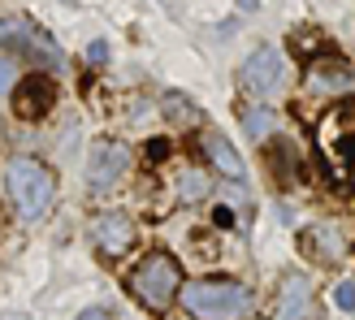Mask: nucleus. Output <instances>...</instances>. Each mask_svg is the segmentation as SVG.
I'll use <instances>...</instances> for the list:
<instances>
[{
	"label": "nucleus",
	"instance_id": "nucleus-15",
	"mask_svg": "<svg viewBox=\"0 0 355 320\" xmlns=\"http://www.w3.org/2000/svg\"><path fill=\"white\" fill-rule=\"evenodd\" d=\"M178 190H182V199H200V195H204V177L200 173H182Z\"/></svg>",
	"mask_w": 355,
	"mask_h": 320
},
{
	"label": "nucleus",
	"instance_id": "nucleus-21",
	"mask_svg": "<svg viewBox=\"0 0 355 320\" xmlns=\"http://www.w3.org/2000/svg\"><path fill=\"white\" fill-rule=\"evenodd\" d=\"M78 320H109V312H104V308H87V312H78Z\"/></svg>",
	"mask_w": 355,
	"mask_h": 320
},
{
	"label": "nucleus",
	"instance_id": "nucleus-9",
	"mask_svg": "<svg viewBox=\"0 0 355 320\" xmlns=\"http://www.w3.org/2000/svg\"><path fill=\"white\" fill-rule=\"evenodd\" d=\"M204 156L212 160V169H217V173H225V177H230V182H243L247 165H243V156L234 152V143H230L225 134L208 130V134H204Z\"/></svg>",
	"mask_w": 355,
	"mask_h": 320
},
{
	"label": "nucleus",
	"instance_id": "nucleus-18",
	"mask_svg": "<svg viewBox=\"0 0 355 320\" xmlns=\"http://www.w3.org/2000/svg\"><path fill=\"white\" fill-rule=\"evenodd\" d=\"M148 156H152V165H161V160L169 156V143H165V139H152V143H148Z\"/></svg>",
	"mask_w": 355,
	"mask_h": 320
},
{
	"label": "nucleus",
	"instance_id": "nucleus-1",
	"mask_svg": "<svg viewBox=\"0 0 355 320\" xmlns=\"http://www.w3.org/2000/svg\"><path fill=\"white\" fill-rule=\"evenodd\" d=\"M182 308L200 320H234L252 308V294L239 281L200 277V281H182Z\"/></svg>",
	"mask_w": 355,
	"mask_h": 320
},
{
	"label": "nucleus",
	"instance_id": "nucleus-7",
	"mask_svg": "<svg viewBox=\"0 0 355 320\" xmlns=\"http://www.w3.org/2000/svg\"><path fill=\"white\" fill-rule=\"evenodd\" d=\"M282 74H286V65H282V52L277 48H256L252 57L243 61V87L252 96H273Z\"/></svg>",
	"mask_w": 355,
	"mask_h": 320
},
{
	"label": "nucleus",
	"instance_id": "nucleus-3",
	"mask_svg": "<svg viewBox=\"0 0 355 320\" xmlns=\"http://www.w3.org/2000/svg\"><path fill=\"white\" fill-rule=\"evenodd\" d=\"M9 199L13 208L22 212L26 221H40L48 217V208H52V195H57V177H52V169H44L40 160H13L9 165Z\"/></svg>",
	"mask_w": 355,
	"mask_h": 320
},
{
	"label": "nucleus",
	"instance_id": "nucleus-4",
	"mask_svg": "<svg viewBox=\"0 0 355 320\" xmlns=\"http://www.w3.org/2000/svg\"><path fill=\"white\" fill-rule=\"evenodd\" d=\"M126 286H130V294H135L148 312H165V308L173 303L178 286H182V277H178L173 256H165V251H148L144 260L135 264V273H130Z\"/></svg>",
	"mask_w": 355,
	"mask_h": 320
},
{
	"label": "nucleus",
	"instance_id": "nucleus-11",
	"mask_svg": "<svg viewBox=\"0 0 355 320\" xmlns=\"http://www.w3.org/2000/svg\"><path fill=\"white\" fill-rule=\"evenodd\" d=\"M40 39H35V30L31 22H22V17H13L9 26H0V48H9V52H22V48H35Z\"/></svg>",
	"mask_w": 355,
	"mask_h": 320
},
{
	"label": "nucleus",
	"instance_id": "nucleus-6",
	"mask_svg": "<svg viewBox=\"0 0 355 320\" xmlns=\"http://www.w3.org/2000/svg\"><path fill=\"white\" fill-rule=\"evenodd\" d=\"M57 104V82L44 78V74H31L13 87V113L22 121H44Z\"/></svg>",
	"mask_w": 355,
	"mask_h": 320
},
{
	"label": "nucleus",
	"instance_id": "nucleus-14",
	"mask_svg": "<svg viewBox=\"0 0 355 320\" xmlns=\"http://www.w3.org/2000/svg\"><path fill=\"white\" fill-rule=\"evenodd\" d=\"M165 117L169 121H200V109L182 96H165Z\"/></svg>",
	"mask_w": 355,
	"mask_h": 320
},
{
	"label": "nucleus",
	"instance_id": "nucleus-12",
	"mask_svg": "<svg viewBox=\"0 0 355 320\" xmlns=\"http://www.w3.org/2000/svg\"><path fill=\"white\" fill-rule=\"evenodd\" d=\"M273 126H277V117H273L269 109H247V113H243V130L252 134L256 143H260V139H269Z\"/></svg>",
	"mask_w": 355,
	"mask_h": 320
},
{
	"label": "nucleus",
	"instance_id": "nucleus-19",
	"mask_svg": "<svg viewBox=\"0 0 355 320\" xmlns=\"http://www.w3.org/2000/svg\"><path fill=\"white\" fill-rule=\"evenodd\" d=\"M104 57H109V44H104V39H96L92 48H87V61H92V65H100Z\"/></svg>",
	"mask_w": 355,
	"mask_h": 320
},
{
	"label": "nucleus",
	"instance_id": "nucleus-2",
	"mask_svg": "<svg viewBox=\"0 0 355 320\" xmlns=\"http://www.w3.org/2000/svg\"><path fill=\"white\" fill-rule=\"evenodd\" d=\"M316 152L325 156L329 173L355 186V104H338L316 130Z\"/></svg>",
	"mask_w": 355,
	"mask_h": 320
},
{
	"label": "nucleus",
	"instance_id": "nucleus-17",
	"mask_svg": "<svg viewBox=\"0 0 355 320\" xmlns=\"http://www.w3.org/2000/svg\"><path fill=\"white\" fill-rule=\"evenodd\" d=\"M13 87V57H0V91Z\"/></svg>",
	"mask_w": 355,
	"mask_h": 320
},
{
	"label": "nucleus",
	"instance_id": "nucleus-13",
	"mask_svg": "<svg viewBox=\"0 0 355 320\" xmlns=\"http://www.w3.org/2000/svg\"><path fill=\"white\" fill-rule=\"evenodd\" d=\"M308 87H312V91H325V87H338V91H347V87H351V74H347V69H338V74H329V69H312V74H308Z\"/></svg>",
	"mask_w": 355,
	"mask_h": 320
},
{
	"label": "nucleus",
	"instance_id": "nucleus-20",
	"mask_svg": "<svg viewBox=\"0 0 355 320\" xmlns=\"http://www.w3.org/2000/svg\"><path fill=\"white\" fill-rule=\"evenodd\" d=\"M212 225L230 229V225H234V212H230V208H217V212H212Z\"/></svg>",
	"mask_w": 355,
	"mask_h": 320
},
{
	"label": "nucleus",
	"instance_id": "nucleus-8",
	"mask_svg": "<svg viewBox=\"0 0 355 320\" xmlns=\"http://www.w3.org/2000/svg\"><path fill=\"white\" fill-rule=\"evenodd\" d=\"M92 238H96V247L104 256H126L135 247V238H139V229H135V221L126 212H100L96 225H92Z\"/></svg>",
	"mask_w": 355,
	"mask_h": 320
},
{
	"label": "nucleus",
	"instance_id": "nucleus-10",
	"mask_svg": "<svg viewBox=\"0 0 355 320\" xmlns=\"http://www.w3.org/2000/svg\"><path fill=\"white\" fill-rule=\"evenodd\" d=\"M282 320H312V281L304 273L282 281Z\"/></svg>",
	"mask_w": 355,
	"mask_h": 320
},
{
	"label": "nucleus",
	"instance_id": "nucleus-5",
	"mask_svg": "<svg viewBox=\"0 0 355 320\" xmlns=\"http://www.w3.org/2000/svg\"><path fill=\"white\" fill-rule=\"evenodd\" d=\"M130 169V148L126 143H113V139H100V143H92V152H87V182L109 190L113 182H121Z\"/></svg>",
	"mask_w": 355,
	"mask_h": 320
},
{
	"label": "nucleus",
	"instance_id": "nucleus-16",
	"mask_svg": "<svg viewBox=\"0 0 355 320\" xmlns=\"http://www.w3.org/2000/svg\"><path fill=\"white\" fill-rule=\"evenodd\" d=\"M334 303H338V312H355V281H343L334 290Z\"/></svg>",
	"mask_w": 355,
	"mask_h": 320
}]
</instances>
